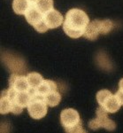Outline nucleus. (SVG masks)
<instances>
[{
  "label": "nucleus",
  "instance_id": "obj_1",
  "mask_svg": "<svg viewBox=\"0 0 123 133\" xmlns=\"http://www.w3.org/2000/svg\"><path fill=\"white\" fill-rule=\"evenodd\" d=\"M90 23L89 16L79 8L70 9L66 14L63 22V30L71 38H79L83 34Z\"/></svg>",
  "mask_w": 123,
  "mask_h": 133
},
{
  "label": "nucleus",
  "instance_id": "obj_2",
  "mask_svg": "<svg viewBox=\"0 0 123 133\" xmlns=\"http://www.w3.org/2000/svg\"><path fill=\"white\" fill-rule=\"evenodd\" d=\"M60 123L66 132L68 133H85L79 113L75 109H64L60 114Z\"/></svg>",
  "mask_w": 123,
  "mask_h": 133
},
{
  "label": "nucleus",
  "instance_id": "obj_3",
  "mask_svg": "<svg viewBox=\"0 0 123 133\" xmlns=\"http://www.w3.org/2000/svg\"><path fill=\"white\" fill-rule=\"evenodd\" d=\"M113 29V23L110 20H95L89 23L83 36L88 40H96L99 35L108 34Z\"/></svg>",
  "mask_w": 123,
  "mask_h": 133
},
{
  "label": "nucleus",
  "instance_id": "obj_4",
  "mask_svg": "<svg viewBox=\"0 0 123 133\" xmlns=\"http://www.w3.org/2000/svg\"><path fill=\"white\" fill-rule=\"evenodd\" d=\"M8 92H9V96L12 104L11 113H12L13 115H20L23 111V109L28 108L29 103L32 98L29 90L26 91H16L9 88Z\"/></svg>",
  "mask_w": 123,
  "mask_h": 133
},
{
  "label": "nucleus",
  "instance_id": "obj_5",
  "mask_svg": "<svg viewBox=\"0 0 123 133\" xmlns=\"http://www.w3.org/2000/svg\"><path fill=\"white\" fill-rule=\"evenodd\" d=\"M97 101L101 108H103L107 113H116L120 108L121 105L118 101L115 95H113L108 90H101L97 93Z\"/></svg>",
  "mask_w": 123,
  "mask_h": 133
},
{
  "label": "nucleus",
  "instance_id": "obj_6",
  "mask_svg": "<svg viewBox=\"0 0 123 133\" xmlns=\"http://www.w3.org/2000/svg\"><path fill=\"white\" fill-rule=\"evenodd\" d=\"M25 18L30 25L34 27L39 33H44L48 30L46 23L44 21V14L36 7V5H32L25 14Z\"/></svg>",
  "mask_w": 123,
  "mask_h": 133
},
{
  "label": "nucleus",
  "instance_id": "obj_7",
  "mask_svg": "<svg viewBox=\"0 0 123 133\" xmlns=\"http://www.w3.org/2000/svg\"><path fill=\"white\" fill-rule=\"evenodd\" d=\"M48 105L44 98L36 94L31 98L28 106V112L30 117L35 120H40L44 118L48 111Z\"/></svg>",
  "mask_w": 123,
  "mask_h": 133
},
{
  "label": "nucleus",
  "instance_id": "obj_8",
  "mask_svg": "<svg viewBox=\"0 0 123 133\" xmlns=\"http://www.w3.org/2000/svg\"><path fill=\"white\" fill-rule=\"evenodd\" d=\"M97 117L95 119L91 120L89 123V127L91 130H98L99 128H104L110 131H113L115 130L116 124L113 120L109 119L107 116V113L103 108L99 107L97 109Z\"/></svg>",
  "mask_w": 123,
  "mask_h": 133
},
{
  "label": "nucleus",
  "instance_id": "obj_9",
  "mask_svg": "<svg viewBox=\"0 0 123 133\" xmlns=\"http://www.w3.org/2000/svg\"><path fill=\"white\" fill-rule=\"evenodd\" d=\"M2 59L12 74L21 75L27 70L24 61L17 55L11 54V53H4L2 56Z\"/></svg>",
  "mask_w": 123,
  "mask_h": 133
},
{
  "label": "nucleus",
  "instance_id": "obj_10",
  "mask_svg": "<svg viewBox=\"0 0 123 133\" xmlns=\"http://www.w3.org/2000/svg\"><path fill=\"white\" fill-rule=\"evenodd\" d=\"M9 88L16 91H26L30 89L27 76L12 74L9 78Z\"/></svg>",
  "mask_w": 123,
  "mask_h": 133
},
{
  "label": "nucleus",
  "instance_id": "obj_11",
  "mask_svg": "<svg viewBox=\"0 0 123 133\" xmlns=\"http://www.w3.org/2000/svg\"><path fill=\"white\" fill-rule=\"evenodd\" d=\"M44 21L49 29H57L59 26L63 25L64 17L59 11L52 9L44 14Z\"/></svg>",
  "mask_w": 123,
  "mask_h": 133
},
{
  "label": "nucleus",
  "instance_id": "obj_12",
  "mask_svg": "<svg viewBox=\"0 0 123 133\" xmlns=\"http://www.w3.org/2000/svg\"><path fill=\"white\" fill-rule=\"evenodd\" d=\"M58 86L57 83L54 81L51 80H44L42 83L36 89V94L42 96V97H45L46 95H48L51 92H53L57 91Z\"/></svg>",
  "mask_w": 123,
  "mask_h": 133
},
{
  "label": "nucleus",
  "instance_id": "obj_13",
  "mask_svg": "<svg viewBox=\"0 0 123 133\" xmlns=\"http://www.w3.org/2000/svg\"><path fill=\"white\" fill-rule=\"evenodd\" d=\"M12 104L10 98L8 90H5L1 92V98H0V114L6 115L12 112Z\"/></svg>",
  "mask_w": 123,
  "mask_h": 133
},
{
  "label": "nucleus",
  "instance_id": "obj_14",
  "mask_svg": "<svg viewBox=\"0 0 123 133\" xmlns=\"http://www.w3.org/2000/svg\"><path fill=\"white\" fill-rule=\"evenodd\" d=\"M31 5L32 4L29 2V0H13L12 1V9L15 14L19 15H25V14Z\"/></svg>",
  "mask_w": 123,
  "mask_h": 133
},
{
  "label": "nucleus",
  "instance_id": "obj_15",
  "mask_svg": "<svg viewBox=\"0 0 123 133\" xmlns=\"http://www.w3.org/2000/svg\"><path fill=\"white\" fill-rule=\"evenodd\" d=\"M27 79L30 88H33V89H36L42 83L43 81L44 80L39 73H36V72L29 73L27 75Z\"/></svg>",
  "mask_w": 123,
  "mask_h": 133
},
{
  "label": "nucleus",
  "instance_id": "obj_16",
  "mask_svg": "<svg viewBox=\"0 0 123 133\" xmlns=\"http://www.w3.org/2000/svg\"><path fill=\"white\" fill-rule=\"evenodd\" d=\"M44 98L47 103V105L49 107H51V108H54L57 105H59V103L61 100V95H60V93L58 91L51 92V93L46 95Z\"/></svg>",
  "mask_w": 123,
  "mask_h": 133
},
{
  "label": "nucleus",
  "instance_id": "obj_17",
  "mask_svg": "<svg viewBox=\"0 0 123 133\" xmlns=\"http://www.w3.org/2000/svg\"><path fill=\"white\" fill-rule=\"evenodd\" d=\"M36 5L43 14H45L53 9V0H37Z\"/></svg>",
  "mask_w": 123,
  "mask_h": 133
},
{
  "label": "nucleus",
  "instance_id": "obj_18",
  "mask_svg": "<svg viewBox=\"0 0 123 133\" xmlns=\"http://www.w3.org/2000/svg\"><path fill=\"white\" fill-rule=\"evenodd\" d=\"M115 97L117 98L118 101L120 102V104L123 106V91H120V90H119V91L116 92L115 94Z\"/></svg>",
  "mask_w": 123,
  "mask_h": 133
},
{
  "label": "nucleus",
  "instance_id": "obj_19",
  "mask_svg": "<svg viewBox=\"0 0 123 133\" xmlns=\"http://www.w3.org/2000/svg\"><path fill=\"white\" fill-rule=\"evenodd\" d=\"M119 90L123 91V78H121L119 82Z\"/></svg>",
  "mask_w": 123,
  "mask_h": 133
},
{
  "label": "nucleus",
  "instance_id": "obj_20",
  "mask_svg": "<svg viewBox=\"0 0 123 133\" xmlns=\"http://www.w3.org/2000/svg\"><path fill=\"white\" fill-rule=\"evenodd\" d=\"M29 2L32 4V5H36V3L37 2V0H29Z\"/></svg>",
  "mask_w": 123,
  "mask_h": 133
}]
</instances>
